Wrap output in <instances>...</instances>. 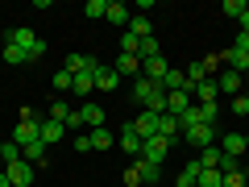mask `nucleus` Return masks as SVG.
I'll list each match as a JSON object with an SVG mask.
<instances>
[{
  "instance_id": "32",
  "label": "nucleus",
  "mask_w": 249,
  "mask_h": 187,
  "mask_svg": "<svg viewBox=\"0 0 249 187\" xmlns=\"http://www.w3.org/2000/svg\"><path fill=\"white\" fill-rule=\"evenodd\" d=\"M133 167H137V175H142V183H158V170L162 167H154V162H145V158H137Z\"/></svg>"
},
{
  "instance_id": "45",
  "label": "nucleus",
  "mask_w": 249,
  "mask_h": 187,
  "mask_svg": "<svg viewBox=\"0 0 249 187\" xmlns=\"http://www.w3.org/2000/svg\"><path fill=\"white\" fill-rule=\"evenodd\" d=\"M137 183H142V175H137V167H129L124 170V187H137Z\"/></svg>"
},
{
  "instance_id": "48",
  "label": "nucleus",
  "mask_w": 249,
  "mask_h": 187,
  "mask_svg": "<svg viewBox=\"0 0 249 187\" xmlns=\"http://www.w3.org/2000/svg\"><path fill=\"white\" fill-rule=\"evenodd\" d=\"M245 146H249V133H245Z\"/></svg>"
},
{
  "instance_id": "11",
  "label": "nucleus",
  "mask_w": 249,
  "mask_h": 187,
  "mask_svg": "<svg viewBox=\"0 0 249 187\" xmlns=\"http://www.w3.org/2000/svg\"><path fill=\"white\" fill-rule=\"evenodd\" d=\"M116 146H121L124 154H133V158H142V137L133 133V125H124L121 133H116Z\"/></svg>"
},
{
  "instance_id": "42",
  "label": "nucleus",
  "mask_w": 249,
  "mask_h": 187,
  "mask_svg": "<svg viewBox=\"0 0 249 187\" xmlns=\"http://www.w3.org/2000/svg\"><path fill=\"white\" fill-rule=\"evenodd\" d=\"M232 170H241V158H232V154H224V158H220V175H232Z\"/></svg>"
},
{
  "instance_id": "46",
  "label": "nucleus",
  "mask_w": 249,
  "mask_h": 187,
  "mask_svg": "<svg viewBox=\"0 0 249 187\" xmlns=\"http://www.w3.org/2000/svg\"><path fill=\"white\" fill-rule=\"evenodd\" d=\"M0 187H13V183H9V175H4V170H0Z\"/></svg>"
},
{
  "instance_id": "4",
  "label": "nucleus",
  "mask_w": 249,
  "mask_h": 187,
  "mask_svg": "<svg viewBox=\"0 0 249 187\" xmlns=\"http://www.w3.org/2000/svg\"><path fill=\"white\" fill-rule=\"evenodd\" d=\"M0 170H4V175H9V183L13 187H29V183H34V162H25V158H17V162H9V167H0Z\"/></svg>"
},
{
  "instance_id": "44",
  "label": "nucleus",
  "mask_w": 249,
  "mask_h": 187,
  "mask_svg": "<svg viewBox=\"0 0 249 187\" xmlns=\"http://www.w3.org/2000/svg\"><path fill=\"white\" fill-rule=\"evenodd\" d=\"M108 13V0H88V17H104Z\"/></svg>"
},
{
  "instance_id": "21",
  "label": "nucleus",
  "mask_w": 249,
  "mask_h": 187,
  "mask_svg": "<svg viewBox=\"0 0 249 187\" xmlns=\"http://www.w3.org/2000/svg\"><path fill=\"white\" fill-rule=\"evenodd\" d=\"M158 133L166 137V142H175V137L183 133V125H178V116H170V112H162V116H158Z\"/></svg>"
},
{
  "instance_id": "5",
  "label": "nucleus",
  "mask_w": 249,
  "mask_h": 187,
  "mask_svg": "<svg viewBox=\"0 0 249 187\" xmlns=\"http://www.w3.org/2000/svg\"><path fill=\"white\" fill-rule=\"evenodd\" d=\"M187 146H196V150H204V146H216V125H191V129H183Z\"/></svg>"
},
{
  "instance_id": "26",
  "label": "nucleus",
  "mask_w": 249,
  "mask_h": 187,
  "mask_svg": "<svg viewBox=\"0 0 249 187\" xmlns=\"http://www.w3.org/2000/svg\"><path fill=\"white\" fill-rule=\"evenodd\" d=\"M220 150H224V154H232V158H241L249 146H245V137H241V133H224V146H220Z\"/></svg>"
},
{
  "instance_id": "9",
  "label": "nucleus",
  "mask_w": 249,
  "mask_h": 187,
  "mask_svg": "<svg viewBox=\"0 0 249 187\" xmlns=\"http://www.w3.org/2000/svg\"><path fill=\"white\" fill-rule=\"evenodd\" d=\"M79 116H83V125H88V129H104V108H100V104H91V100H83V104H79Z\"/></svg>"
},
{
  "instance_id": "24",
  "label": "nucleus",
  "mask_w": 249,
  "mask_h": 187,
  "mask_svg": "<svg viewBox=\"0 0 249 187\" xmlns=\"http://www.w3.org/2000/svg\"><path fill=\"white\" fill-rule=\"evenodd\" d=\"M88 142H91V150H108V146H116V137H112V129L104 125V129H91Z\"/></svg>"
},
{
  "instance_id": "39",
  "label": "nucleus",
  "mask_w": 249,
  "mask_h": 187,
  "mask_svg": "<svg viewBox=\"0 0 249 187\" xmlns=\"http://www.w3.org/2000/svg\"><path fill=\"white\" fill-rule=\"evenodd\" d=\"M232 116H249V96H245V92H241V96H232Z\"/></svg>"
},
{
  "instance_id": "33",
  "label": "nucleus",
  "mask_w": 249,
  "mask_h": 187,
  "mask_svg": "<svg viewBox=\"0 0 249 187\" xmlns=\"http://www.w3.org/2000/svg\"><path fill=\"white\" fill-rule=\"evenodd\" d=\"M199 108V125H216V116H220V100L216 104H196Z\"/></svg>"
},
{
  "instance_id": "18",
  "label": "nucleus",
  "mask_w": 249,
  "mask_h": 187,
  "mask_svg": "<svg viewBox=\"0 0 249 187\" xmlns=\"http://www.w3.org/2000/svg\"><path fill=\"white\" fill-rule=\"evenodd\" d=\"M62 137H67V125H58V121L46 116L42 121V146H54V142H62Z\"/></svg>"
},
{
  "instance_id": "13",
  "label": "nucleus",
  "mask_w": 249,
  "mask_h": 187,
  "mask_svg": "<svg viewBox=\"0 0 249 187\" xmlns=\"http://www.w3.org/2000/svg\"><path fill=\"white\" fill-rule=\"evenodd\" d=\"M129 34H133L137 42H145V37H154V21L145 17V13H133V17H129Z\"/></svg>"
},
{
  "instance_id": "30",
  "label": "nucleus",
  "mask_w": 249,
  "mask_h": 187,
  "mask_svg": "<svg viewBox=\"0 0 249 187\" xmlns=\"http://www.w3.org/2000/svg\"><path fill=\"white\" fill-rule=\"evenodd\" d=\"M183 75H187V92H191L196 83H204V79H208V67H204V62H191Z\"/></svg>"
},
{
  "instance_id": "12",
  "label": "nucleus",
  "mask_w": 249,
  "mask_h": 187,
  "mask_svg": "<svg viewBox=\"0 0 249 187\" xmlns=\"http://www.w3.org/2000/svg\"><path fill=\"white\" fill-rule=\"evenodd\" d=\"M199 175H204V167H199V158H191L183 170H178V179H175V187H199Z\"/></svg>"
},
{
  "instance_id": "22",
  "label": "nucleus",
  "mask_w": 249,
  "mask_h": 187,
  "mask_svg": "<svg viewBox=\"0 0 249 187\" xmlns=\"http://www.w3.org/2000/svg\"><path fill=\"white\" fill-rule=\"evenodd\" d=\"M88 67H96V58H91V54H67V62H62V71H71V75L88 71Z\"/></svg>"
},
{
  "instance_id": "19",
  "label": "nucleus",
  "mask_w": 249,
  "mask_h": 187,
  "mask_svg": "<svg viewBox=\"0 0 249 187\" xmlns=\"http://www.w3.org/2000/svg\"><path fill=\"white\" fill-rule=\"evenodd\" d=\"M116 83H121L116 67H100L96 71V92H116Z\"/></svg>"
},
{
  "instance_id": "25",
  "label": "nucleus",
  "mask_w": 249,
  "mask_h": 187,
  "mask_svg": "<svg viewBox=\"0 0 249 187\" xmlns=\"http://www.w3.org/2000/svg\"><path fill=\"white\" fill-rule=\"evenodd\" d=\"M220 158H224L220 146H204L199 150V167H208V170H220Z\"/></svg>"
},
{
  "instance_id": "40",
  "label": "nucleus",
  "mask_w": 249,
  "mask_h": 187,
  "mask_svg": "<svg viewBox=\"0 0 249 187\" xmlns=\"http://www.w3.org/2000/svg\"><path fill=\"white\" fill-rule=\"evenodd\" d=\"M137 46H142V42H137V37L124 29V37H121V54H137Z\"/></svg>"
},
{
  "instance_id": "50",
  "label": "nucleus",
  "mask_w": 249,
  "mask_h": 187,
  "mask_svg": "<svg viewBox=\"0 0 249 187\" xmlns=\"http://www.w3.org/2000/svg\"><path fill=\"white\" fill-rule=\"evenodd\" d=\"M245 96H249V88H245Z\"/></svg>"
},
{
  "instance_id": "27",
  "label": "nucleus",
  "mask_w": 249,
  "mask_h": 187,
  "mask_svg": "<svg viewBox=\"0 0 249 187\" xmlns=\"http://www.w3.org/2000/svg\"><path fill=\"white\" fill-rule=\"evenodd\" d=\"M162 92H187V75L170 67V71H166V79H162Z\"/></svg>"
},
{
  "instance_id": "3",
  "label": "nucleus",
  "mask_w": 249,
  "mask_h": 187,
  "mask_svg": "<svg viewBox=\"0 0 249 187\" xmlns=\"http://www.w3.org/2000/svg\"><path fill=\"white\" fill-rule=\"evenodd\" d=\"M166 154H170V142H166L162 133H154V137H145V142H142V158L154 162V167H162V162H166Z\"/></svg>"
},
{
  "instance_id": "35",
  "label": "nucleus",
  "mask_w": 249,
  "mask_h": 187,
  "mask_svg": "<svg viewBox=\"0 0 249 187\" xmlns=\"http://www.w3.org/2000/svg\"><path fill=\"white\" fill-rule=\"evenodd\" d=\"M199 187H224V175H220V170H208V167H204V175H199Z\"/></svg>"
},
{
  "instance_id": "14",
  "label": "nucleus",
  "mask_w": 249,
  "mask_h": 187,
  "mask_svg": "<svg viewBox=\"0 0 249 187\" xmlns=\"http://www.w3.org/2000/svg\"><path fill=\"white\" fill-rule=\"evenodd\" d=\"M166 71H170V62L162 58V54H158V58H150V62H142V75H145V79H154V83L166 79Z\"/></svg>"
},
{
  "instance_id": "15",
  "label": "nucleus",
  "mask_w": 249,
  "mask_h": 187,
  "mask_svg": "<svg viewBox=\"0 0 249 187\" xmlns=\"http://www.w3.org/2000/svg\"><path fill=\"white\" fill-rule=\"evenodd\" d=\"M9 42H13V46H21V50L29 54V50L37 46V42H42V37H37L34 29H25V25H21V29H9Z\"/></svg>"
},
{
  "instance_id": "29",
  "label": "nucleus",
  "mask_w": 249,
  "mask_h": 187,
  "mask_svg": "<svg viewBox=\"0 0 249 187\" xmlns=\"http://www.w3.org/2000/svg\"><path fill=\"white\" fill-rule=\"evenodd\" d=\"M21 158H25V162H34V167H46V146H42V142L25 146V150H21Z\"/></svg>"
},
{
  "instance_id": "7",
  "label": "nucleus",
  "mask_w": 249,
  "mask_h": 187,
  "mask_svg": "<svg viewBox=\"0 0 249 187\" xmlns=\"http://www.w3.org/2000/svg\"><path fill=\"white\" fill-rule=\"evenodd\" d=\"M129 125H133V133L145 142V137H154V133H158V112H137Z\"/></svg>"
},
{
  "instance_id": "31",
  "label": "nucleus",
  "mask_w": 249,
  "mask_h": 187,
  "mask_svg": "<svg viewBox=\"0 0 249 187\" xmlns=\"http://www.w3.org/2000/svg\"><path fill=\"white\" fill-rule=\"evenodd\" d=\"M158 54H162V46H158V37H145V42L137 46V58H142V62H150V58H158Z\"/></svg>"
},
{
  "instance_id": "2",
  "label": "nucleus",
  "mask_w": 249,
  "mask_h": 187,
  "mask_svg": "<svg viewBox=\"0 0 249 187\" xmlns=\"http://www.w3.org/2000/svg\"><path fill=\"white\" fill-rule=\"evenodd\" d=\"M13 142L25 150V146H34V142H42V116L37 112H21V121H17V129H13Z\"/></svg>"
},
{
  "instance_id": "36",
  "label": "nucleus",
  "mask_w": 249,
  "mask_h": 187,
  "mask_svg": "<svg viewBox=\"0 0 249 187\" xmlns=\"http://www.w3.org/2000/svg\"><path fill=\"white\" fill-rule=\"evenodd\" d=\"M224 17L241 21V17H245V0H224Z\"/></svg>"
},
{
  "instance_id": "1",
  "label": "nucleus",
  "mask_w": 249,
  "mask_h": 187,
  "mask_svg": "<svg viewBox=\"0 0 249 187\" xmlns=\"http://www.w3.org/2000/svg\"><path fill=\"white\" fill-rule=\"evenodd\" d=\"M133 100H137V104L145 108V112H158V116L166 112V92H162V83L145 79V75H142V79L133 83Z\"/></svg>"
},
{
  "instance_id": "8",
  "label": "nucleus",
  "mask_w": 249,
  "mask_h": 187,
  "mask_svg": "<svg viewBox=\"0 0 249 187\" xmlns=\"http://www.w3.org/2000/svg\"><path fill=\"white\" fill-rule=\"evenodd\" d=\"M220 62L229 67V71H237V75H245V71H249V54H245V50H237V46H229V50L220 54Z\"/></svg>"
},
{
  "instance_id": "38",
  "label": "nucleus",
  "mask_w": 249,
  "mask_h": 187,
  "mask_svg": "<svg viewBox=\"0 0 249 187\" xmlns=\"http://www.w3.org/2000/svg\"><path fill=\"white\" fill-rule=\"evenodd\" d=\"M71 112H75V108H67V104H62V100H54V104H50V121H58V125L67 121V116H71Z\"/></svg>"
},
{
  "instance_id": "34",
  "label": "nucleus",
  "mask_w": 249,
  "mask_h": 187,
  "mask_svg": "<svg viewBox=\"0 0 249 187\" xmlns=\"http://www.w3.org/2000/svg\"><path fill=\"white\" fill-rule=\"evenodd\" d=\"M50 83H54V92H71L75 75H71V71H54V75H50Z\"/></svg>"
},
{
  "instance_id": "23",
  "label": "nucleus",
  "mask_w": 249,
  "mask_h": 187,
  "mask_svg": "<svg viewBox=\"0 0 249 187\" xmlns=\"http://www.w3.org/2000/svg\"><path fill=\"white\" fill-rule=\"evenodd\" d=\"M116 75H142V58H137V54H121V58H116Z\"/></svg>"
},
{
  "instance_id": "43",
  "label": "nucleus",
  "mask_w": 249,
  "mask_h": 187,
  "mask_svg": "<svg viewBox=\"0 0 249 187\" xmlns=\"http://www.w3.org/2000/svg\"><path fill=\"white\" fill-rule=\"evenodd\" d=\"M62 125H67V133H79V129H83V116H79V108H75V112L67 116V121H62Z\"/></svg>"
},
{
  "instance_id": "16",
  "label": "nucleus",
  "mask_w": 249,
  "mask_h": 187,
  "mask_svg": "<svg viewBox=\"0 0 249 187\" xmlns=\"http://www.w3.org/2000/svg\"><path fill=\"white\" fill-rule=\"evenodd\" d=\"M191 108V92H166V112L170 116H183Z\"/></svg>"
},
{
  "instance_id": "10",
  "label": "nucleus",
  "mask_w": 249,
  "mask_h": 187,
  "mask_svg": "<svg viewBox=\"0 0 249 187\" xmlns=\"http://www.w3.org/2000/svg\"><path fill=\"white\" fill-rule=\"evenodd\" d=\"M96 71H100V62H96V67H88V71H79V75H75V83H71V92H79V96L91 100V92H96Z\"/></svg>"
},
{
  "instance_id": "37",
  "label": "nucleus",
  "mask_w": 249,
  "mask_h": 187,
  "mask_svg": "<svg viewBox=\"0 0 249 187\" xmlns=\"http://www.w3.org/2000/svg\"><path fill=\"white\" fill-rule=\"evenodd\" d=\"M0 154H4V167H9V162L21 158V146L17 142H0Z\"/></svg>"
},
{
  "instance_id": "51",
  "label": "nucleus",
  "mask_w": 249,
  "mask_h": 187,
  "mask_svg": "<svg viewBox=\"0 0 249 187\" xmlns=\"http://www.w3.org/2000/svg\"><path fill=\"white\" fill-rule=\"evenodd\" d=\"M245 187H249V183H245Z\"/></svg>"
},
{
  "instance_id": "41",
  "label": "nucleus",
  "mask_w": 249,
  "mask_h": 187,
  "mask_svg": "<svg viewBox=\"0 0 249 187\" xmlns=\"http://www.w3.org/2000/svg\"><path fill=\"white\" fill-rule=\"evenodd\" d=\"M245 183H249L245 170H232V175H224V187H245Z\"/></svg>"
},
{
  "instance_id": "49",
  "label": "nucleus",
  "mask_w": 249,
  "mask_h": 187,
  "mask_svg": "<svg viewBox=\"0 0 249 187\" xmlns=\"http://www.w3.org/2000/svg\"><path fill=\"white\" fill-rule=\"evenodd\" d=\"M245 83H249V71H245Z\"/></svg>"
},
{
  "instance_id": "17",
  "label": "nucleus",
  "mask_w": 249,
  "mask_h": 187,
  "mask_svg": "<svg viewBox=\"0 0 249 187\" xmlns=\"http://www.w3.org/2000/svg\"><path fill=\"white\" fill-rule=\"evenodd\" d=\"M191 96H196L199 104H216V100H220V88H216V79H204V83L191 88Z\"/></svg>"
},
{
  "instance_id": "47",
  "label": "nucleus",
  "mask_w": 249,
  "mask_h": 187,
  "mask_svg": "<svg viewBox=\"0 0 249 187\" xmlns=\"http://www.w3.org/2000/svg\"><path fill=\"white\" fill-rule=\"evenodd\" d=\"M0 167H4V154H0Z\"/></svg>"
},
{
  "instance_id": "28",
  "label": "nucleus",
  "mask_w": 249,
  "mask_h": 187,
  "mask_svg": "<svg viewBox=\"0 0 249 187\" xmlns=\"http://www.w3.org/2000/svg\"><path fill=\"white\" fill-rule=\"evenodd\" d=\"M0 58L9 62V67H25V62H29V58H25V50H21V46H13V42L0 50Z\"/></svg>"
},
{
  "instance_id": "6",
  "label": "nucleus",
  "mask_w": 249,
  "mask_h": 187,
  "mask_svg": "<svg viewBox=\"0 0 249 187\" xmlns=\"http://www.w3.org/2000/svg\"><path fill=\"white\" fill-rule=\"evenodd\" d=\"M216 88H220V96H241V92H245V75H237V71L224 67V75H216Z\"/></svg>"
},
{
  "instance_id": "20",
  "label": "nucleus",
  "mask_w": 249,
  "mask_h": 187,
  "mask_svg": "<svg viewBox=\"0 0 249 187\" xmlns=\"http://www.w3.org/2000/svg\"><path fill=\"white\" fill-rule=\"evenodd\" d=\"M108 21H112V25H121V29H129V17H133V13L124 9L121 0H108V13H104Z\"/></svg>"
}]
</instances>
